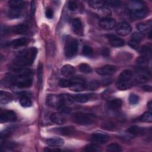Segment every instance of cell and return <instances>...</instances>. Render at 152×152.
<instances>
[{"label": "cell", "mask_w": 152, "mask_h": 152, "mask_svg": "<svg viewBox=\"0 0 152 152\" xmlns=\"http://www.w3.org/2000/svg\"><path fill=\"white\" fill-rule=\"evenodd\" d=\"M31 74L32 72L29 69L17 68L7 74L4 81H2L20 88L30 87L33 83Z\"/></svg>", "instance_id": "6da1fadb"}, {"label": "cell", "mask_w": 152, "mask_h": 152, "mask_svg": "<svg viewBox=\"0 0 152 152\" xmlns=\"http://www.w3.org/2000/svg\"><path fill=\"white\" fill-rule=\"evenodd\" d=\"M36 48H30L18 52L12 61V64L18 67H23L31 65L37 55Z\"/></svg>", "instance_id": "7a4b0ae2"}, {"label": "cell", "mask_w": 152, "mask_h": 152, "mask_svg": "<svg viewBox=\"0 0 152 152\" xmlns=\"http://www.w3.org/2000/svg\"><path fill=\"white\" fill-rule=\"evenodd\" d=\"M72 120L76 124L87 125L94 123L96 121V116L93 113H87L83 112H77L71 116Z\"/></svg>", "instance_id": "3957f363"}, {"label": "cell", "mask_w": 152, "mask_h": 152, "mask_svg": "<svg viewBox=\"0 0 152 152\" xmlns=\"http://www.w3.org/2000/svg\"><path fill=\"white\" fill-rule=\"evenodd\" d=\"M78 48V42L77 40L72 37L66 40L65 45L64 52L66 58L70 59L73 58L77 53Z\"/></svg>", "instance_id": "277c9868"}, {"label": "cell", "mask_w": 152, "mask_h": 152, "mask_svg": "<svg viewBox=\"0 0 152 152\" xmlns=\"http://www.w3.org/2000/svg\"><path fill=\"white\" fill-rule=\"evenodd\" d=\"M46 102L48 106L56 108L63 104L60 95L52 94H49L46 96Z\"/></svg>", "instance_id": "5b68a950"}, {"label": "cell", "mask_w": 152, "mask_h": 152, "mask_svg": "<svg viewBox=\"0 0 152 152\" xmlns=\"http://www.w3.org/2000/svg\"><path fill=\"white\" fill-rule=\"evenodd\" d=\"M132 28L130 24L126 21H123L119 23L116 30L117 34L121 36H125L129 34Z\"/></svg>", "instance_id": "8992f818"}, {"label": "cell", "mask_w": 152, "mask_h": 152, "mask_svg": "<svg viewBox=\"0 0 152 152\" xmlns=\"http://www.w3.org/2000/svg\"><path fill=\"white\" fill-rule=\"evenodd\" d=\"M109 136L103 132H94L91 137V141L97 144H103L107 142Z\"/></svg>", "instance_id": "52a82bcc"}, {"label": "cell", "mask_w": 152, "mask_h": 152, "mask_svg": "<svg viewBox=\"0 0 152 152\" xmlns=\"http://www.w3.org/2000/svg\"><path fill=\"white\" fill-rule=\"evenodd\" d=\"M137 81L144 82L148 81L151 77L150 71L145 67H140L137 71Z\"/></svg>", "instance_id": "ba28073f"}, {"label": "cell", "mask_w": 152, "mask_h": 152, "mask_svg": "<svg viewBox=\"0 0 152 152\" xmlns=\"http://www.w3.org/2000/svg\"><path fill=\"white\" fill-rule=\"evenodd\" d=\"M17 120V115L12 110H7L1 113L0 122L1 123L7 122H14Z\"/></svg>", "instance_id": "9c48e42d"}, {"label": "cell", "mask_w": 152, "mask_h": 152, "mask_svg": "<svg viewBox=\"0 0 152 152\" xmlns=\"http://www.w3.org/2000/svg\"><path fill=\"white\" fill-rule=\"evenodd\" d=\"M116 71L115 66L112 65H106L96 68V72L100 75H107L113 74Z\"/></svg>", "instance_id": "30bf717a"}, {"label": "cell", "mask_w": 152, "mask_h": 152, "mask_svg": "<svg viewBox=\"0 0 152 152\" xmlns=\"http://www.w3.org/2000/svg\"><path fill=\"white\" fill-rule=\"evenodd\" d=\"M116 21L114 19L109 17L103 18L99 22L100 26L106 30H110L116 26Z\"/></svg>", "instance_id": "8fae6325"}, {"label": "cell", "mask_w": 152, "mask_h": 152, "mask_svg": "<svg viewBox=\"0 0 152 152\" xmlns=\"http://www.w3.org/2000/svg\"><path fill=\"white\" fill-rule=\"evenodd\" d=\"M148 14V10L145 8H142L140 10L130 11L131 17L134 20H140L142 19L147 17Z\"/></svg>", "instance_id": "7c38bea8"}, {"label": "cell", "mask_w": 152, "mask_h": 152, "mask_svg": "<svg viewBox=\"0 0 152 152\" xmlns=\"http://www.w3.org/2000/svg\"><path fill=\"white\" fill-rule=\"evenodd\" d=\"M107 37L110 45L113 47H121L124 45V40L115 35L109 34Z\"/></svg>", "instance_id": "4fadbf2b"}, {"label": "cell", "mask_w": 152, "mask_h": 152, "mask_svg": "<svg viewBox=\"0 0 152 152\" xmlns=\"http://www.w3.org/2000/svg\"><path fill=\"white\" fill-rule=\"evenodd\" d=\"M122 100L119 99H115L113 100H110L107 102V106L108 109L110 110L116 111L121 109L122 106Z\"/></svg>", "instance_id": "5bb4252c"}, {"label": "cell", "mask_w": 152, "mask_h": 152, "mask_svg": "<svg viewBox=\"0 0 152 152\" xmlns=\"http://www.w3.org/2000/svg\"><path fill=\"white\" fill-rule=\"evenodd\" d=\"M61 74L65 77H70L74 75L75 72V68L69 64H66L62 66L61 69Z\"/></svg>", "instance_id": "9a60e30c"}, {"label": "cell", "mask_w": 152, "mask_h": 152, "mask_svg": "<svg viewBox=\"0 0 152 152\" xmlns=\"http://www.w3.org/2000/svg\"><path fill=\"white\" fill-rule=\"evenodd\" d=\"M53 131L63 135H71L73 134L75 132L74 129L72 126H65L62 128H55Z\"/></svg>", "instance_id": "2e32d148"}, {"label": "cell", "mask_w": 152, "mask_h": 152, "mask_svg": "<svg viewBox=\"0 0 152 152\" xmlns=\"http://www.w3.org/2000/svg\"><path fill=\"white\" fill-rule=\"evenodd\" d=\"M46 142L48 145L55 147H61L64 144V140L62 138L59 137H55L47 139Z\"/></svg>", "instance_id": "e0dca14e"}, {"label": "cell", "mask_w": 152, "mask_h": 152, "mask_svg": "<svg viewBox=\"0 0 152 152\" xmlns=\"http://www.w3.org/2000/svg\"><path fill=\"white\" fill-rule=\"evenodd\" d=\"M72 26L73 30L75 34L78 35H81L83 33V26L82 23L80 18H75L72 22Z\"/></svg>", "instance_id": "ac0fdd59"}, {"label": "cell", "mask_w": 152, "mask_h": 152, "mask_svg": "<svg viewBox=\"0 0 152 152\" xmlns=\"http://www.w3.org/2000/svg\"><path fill=\"white\" fill-rule=\"evenodd\" d=\"M50 121L56 124H64L66 122V118L61 113H53L50 116Z\"/></svg>", "instance_id": "d6986e66"}, {"label": "cell", "mask_w": 152, "mask_h": 152, "mask_svg": "<svg viewBox=\"0 0 152 152\" xmlns=\"http://www.w3.org/2000/svg\"><path fill=\"white\" fill-rule=\"evenodd\" d=\"M8 6L11 9L20 10L26 5V2L21 0H11L8 2Z\"/></svg>", "instance_id": "ffe728a7"}, {"label": "cell", "mask_w": 152, "mask_h": 152, "mask_svg": "<svg viewBox=\"0 0 152 152\" xmlns=\"http://www.w3.org/2000/svg\"><path fill=\"white\" fill-rule=\"evenodd\" d=\"M151 21L149 20L147 22L140 23L136 25V27L141 33H148L151 30Z\"/></svg>", "instance_id": "44dd1931"}, {"label": "cell", "mask_w": 152, "mask_h": 152, "mask_svg": "<svg viewBox=\"0 0 152 152\" xmlns=\"http://www.w3.org/2000/svg\"><path fill=\"white\" fill-rule=\"evenodd\" d=\"M133 77L132 72L131 70L126 69L123 71L119 75L118 81H131Z\"/></svg>", "instance_id": "7402d4cb"}, {"label": "cell", "mask_w": 152, "mask_h": 152, "mask_svg": "<svg viewBox=\"0 0 152 152\" xmlns=\"http://www.w3.org/2000/svg\"><path fill=\"white\" fill-rule=\"evenodd\" d=\"M127 5H128V8L131 10V11L140 10L144 8L143 2L140 1H129Z\"/></svg>", "instance_id": "603a6c76"}, {"label": "cell", "mask_w": 152, "mask_h": 152, "mask_svg": "<svg viewBox=\"0 0 152 152\" xmlns=\"http://www.w3.org/2000/svg\"><path fill=\"white\" fill-rule=\"evenodd\" d=\"M28 27L26 24H20L14 26L12 28V32L17 34H23L27 33Z\"/></svg>", "instance_id": "cb8c5ba5"}, {"label": "cell", "mask_w": 152, "mask_h": 152, "mask_svg": "<svg viewBox=\"0 0 152 152\" xmlns=\"http://www.w3.org/2000/svg\"><path fill=\"white\" fill-rule=\"evenodd\" d=\"M127 132L134 135H142L144 133V129L137 126H131L126 130Z\"/></svg>", "instance_id": "d4e9b609"}, {"label": "cell", "mask_w": 152, "mask_h": 152, "mask_svg": "<svg viewBox=\"0 0 152 152\" xmlns=\"http://www.w3.org/2000/svg\"><path fill=\"white\" fill-rule=\"evenodd\" d=\"M69 88L74 91L78 92L82 91L86 89V84L83 82L76 81L69 87Z\"/></svg>", "instance_id": "484cf974"}, {"label": "cell", "mask_w": 152, "mask_h": 152, "mask_svg": "<svg viewBox=\"0 0 152 152\" xmlns=\"http://www.w3.org/2000/svg\"><path fill=\"white\" fill-rule=\"evenodd\" d=\"M26 43H27V40L24 37L18 38L11 42V45L14 48H17L23 46L25 45Z\"/></svg>", "instance_id": "4316f807"}, {"label": "cell", "mask_w": 152, "mask_h": 152, "mask_svg": "<svg viewBox=\"0 0 152 152\" xmlns=\"http://www.w3.org/2000/svg\"><path fill=\"white\" fill-rule=\"evenodd\" d=\"M83 150L87 152H99L100 151V148L98 144L93 143L86 145Z\"/></svg>", "instance_id": "83f0119b"}, {"label": "cell", "mask_w": 152, "mask_h": 152, "mask_svg": "<svg viewBox=\"0 0 152 152\" xmlns=\"http://www.w3.org/2000/svg\"><path fill=\"white\" fill-rule=\"evenodd\" d=\"M132 86L131 81H117L116 86L118 89L124 90L129 88Z\"/></svg>", "instance_id": "f1b7e54d"}, {"label": "cell", "mask_w": 152, "mask_h": 152, "mask_svg": "<svg viewBox=\"0 0 152 152\" xmlns=\"http://www.w3.org/2000/svg\"><path fill=\"white\" fill-rule=\"evenodd\" d=\"M11 94L1 91L0 94V101L1 104H6L12 100Z\"/></svg>", "instance_id": "f546056e"}, {"label": "cell", "mask_w": 152, "mask_h": 152, "mask_svg": "<svg viewBox=\"0 0 152 152\" xmlns=\"http://www.w3.org/2000/svg\"><path fill=\"white\" fill-rule=\"evenodd\" d=\"M60 96H61L63 104H65V105L70 104H72L74 102L73 96H72L69 94H60Z\"/></svg>", "instance_id": "4dcf8cb0"}, {"label": "cell", "mask_w": 152, "mask_h": 152, "mask_svg": "<svg viewBox=\"0 0 152 152\" xmlns=\"http://www.w3.org/2000/svg\"><path fill=\"white\" fill-rule=\"evenodd\" d=\"M106 151L108 152H120L122 151V147L119 144L113 142L107 146Z\"/></svg>", "instance_id": "1f68e13d"}, {"label": "cell", "mask_w": 152, "mask_h": 152, "mask_svg": "<svg viewBox=\"0 0 152 152\" xmlns=\"http://www.w3.org/2000/svg\"><path fill=\"white\" fill-rule=\"evenodd\" d=\"M20 103L21 106L24 107H30L32 104L31 99L27 96H23L20 99Z\"/></svg>", "instance_id": "d6a6232c"}, {"label": "cell", "mask_w": 152, "mask_h": 152, "mask_svg": "<svg viewBox=\"0 0 152 152\" xmlns=\"http://www.w3.org/2000/svg\"><path fill=\"white\" fill-rule=\"evenodd\" d=\"M141 53L142 54V56L145 57L147 59L151 57V48L150 46H144L141 49Z\"/></svg>", "instance_id": "836d02e7"}, {"label": "cell", "mask_w": 152, "mask_h": 152, "mask_svg": "<svg viewBox=\"0 0 152 152\" xmlns=\"http://www.w3.org/2000/svg\"><path fill=\"white\" fill-rule=\"evenodd\" d=\"M74 101L79 103H86L89 100V97L87 94H77L73 96Z\"/></svg>", "instance_id": "e575fe53"}, {"label": "cell", "mask_w": 152, "mask_h": 152, "mask_svg": "<svg viewBox=\"0 0 152 152\" xmlns=\"http://www.w3.org/2000/svg\"><path fill=\"white\" fill-rule=\"evenodd\" d=\"M79 70L81 72L84 74H90L92 72V69L89 65L86 63L81 64L79 66Z\"/></svg>", "instance_id": "d590c367"}, {"label": "cell", "mask_w": 152, "mask_h": 152, "mask_svg": "<svg viewBox=\"0 0 152 152\" xmlns=\"http://www.w3.org/2000/svg\"><path fill=\"white\" fill-rule=\"evenodd\" d=\"M139 120L141 122H152V116H151V112H146L144 114H142Z\"/></svg>", "instance_id": "8d00e7d4"}, {"label": "cell", "mask_w": 152, "mask_h": 152, "mask_svg": "<svg viewBox=\"0 0 152 152\" xmlns=\"http://www.w3.org/2000/svg\"><path fill=\"white\" fill-rule=\"evenodd\" d=\"M8 17L11 19H14L19 18L21 15V12L18 10L11 9L7 13Z\"/></svg>", "instance_id": "74e56055"}, {"label": "cell", "mask_w": 152, "mask_h": 152, "mask_svg": "<svg viewBox=\"0 0 152 152\" xmlns=\"http://www.w3.org/2000/svg\"><path fill=\"white\" fill-rule=\"evenodd\" d=\"M102 127L106 130L108 131H113L116 128V125L115 123L110 122V121H107V122H104L102 125Z\"/></svg>", "instance_id": "f35d334b"}, {"label": "cell", "mask_w": 152, "mask_h": 152, "mask_svg": "<svg viewBox=\"0 0 152 152\" xmlns=\"http://www.w3.org/2000/svg\"><path fill=\"white\" fill-rule=\"evenodd\" d=\"M75 81L66 80V79H61L59 81V85L62 88L70 87Z\"/></svg>", "instance_id": "ab89813d"}, {"label": "cell", "mask_w": 152, "mask_h": 152, "mask_svg": "<svg viewBox=\"0 0 152 152\" xmlns=\"http://www.w3.org/2000/svg\"><path fill=\"white\" fill-rule=\"evenodd\" d=\"M37 80L39 86L40 87L43 81V65L40 63L37 68Z\"/></svg>", "instance_id": "60d3db41"}, {"label": "cell", "mask_w": 152, "mask_h": 152, "mask_svg": "<svg viewBox=\"0 0 152 152\" xmlns=\"http://www.w3.org/2000/svg\"><path fill=\"white\" fill-rule=\"evenodd\" d=\"M88 4L91 7L94 9L100 8L102 7L103 5L104 4V1H98V0H93L88 2Z\"/></svg>", "instance_id": "b9f144b4"}, {"label": "cell", "mask_w": 152, "mask_h": 152, "mask_svg": "<svg viewBox=\"0 0 152 152\" xmlns=\"http://www.w3.org/2000/svg\"><path fill=\"white\" fill-rule=\"evenodd\" d=\"M86 84V89L91 90L97 89L100 86V83L97 81H92Z\"/></svg>", "instance_id": "7bdbcfd3"}, {"label": "cell", "mask_w": 152, "mask_h": 152, "mask_svg": "<svg viewBox=\"0 0 152 152\" xmlns=\"http://www.w3.org/2000/svg\"><path fill=\"white\" fill-rule=\"evenodd\" d=\"M121 2L118 0H107L104 1V4L111 7H118L121 5Z\"/></svg>", "instance_id": "ee69618b"}, {"label": "cell", "mask_w": 152, "mask_h": 152, "mask_svg": "<svg viewBox=\"0 0 152 152\" xmlns=\"http://www.w3.org/2000/svg\"><path fill=\"white\" fill-rule=\"evenodd\" d=\"M82 53L84 56H91L93 54V49L90 46H87V45H85L83 48Z\"/></svg>", "instance_id": "f6af8a7d"}, {"label": "cell", "mask_w": 152, "mask_h": 152, "mask_svg": "<svg viewBox=\"0 0 152 152\" xmlns=\"http://www.w3.org/2000/svg\"><path fill=\"white\" fill-rule=\"evenodd\" d=\"M142 34L139 32H134L131 35V40L135 41L137 42H140L142 39Z\"/></svg>", "instance_id": "bcb514c9"}, {"label": "cell", "mask_w": 152, "mask_h": 152, "mask_svg": "<svg viewBox=\"0 0 152 152\" xmlns=\"http://www.w3.org/2000/svg\"><path fill=\"white\" fill-rule=\"evenodd\" d=\"M129 102L131 104H136L139 102V97L135 94H131L129 96Z\"/></svg>", "instance_id": "7dc6e473"}, {"label": "cell", "mask_w": 152, "mask_h": 152, "mask_svg": "<svg viewBox=\"0 0 152 152\" xmlns=\"http://www.w3.org/2000/svg\"><path fill=\"white\" fill-rule=\"evenodd\" d=\"M78 8L77 3L74 1H69L68 2V8L72 11H75Z\"/></svg>", "instance_id": "c3c4849f"}, {"label": "cell", "mask_w": 152, "mask_h": 152, "mask_svg": "<svg viewBox=\"0 0 152 152\" xmlns=\"http://www.w3.org/2000/svg\"><path fill=\"white\" fill-rule=\"evenodd\" d=\"M58 109L59 112H61L62 113H68L70 112L71 109L69 107H68L65 104H62L60 106L58 107Z\"/></svg>", "instance_id": "681fc988"}, {"label": "cell", "mask_w": 152, "mask_h": 152, "mask_svg": "<svg viewBox=\"0 0 152 152\" xmlns=\"http://www.w3.org/2000/svg\"><path fill=\"white\" fill-rule=\"evenodd\" d=\"M128 45L131 48H133L134 49H137L138 48V47H139V43L135 41H134V40H132L131 39L128 42Z\"/></svg>", "instance_id": "f907efd6"}, {"label": "cell", "mask_w": 152, "mask_h": 152, "mask_svg": "<svg viewBox=\"0 0 152 152\" xmlns=\"http://www.w3.org/2000/svg\"><path fill=\"white\" fill-rule=\"evenodd\" d=\"M45 15L46 18L49 19H51L53 17V11L50 8H48L45 11Z\"/></svg>", "instance_id": "816d5d0a"}, {"label": "cell", "mask_w": 152, "mask_h": 152, "mask_svg": "<svg viewBox=\"0 0 152 152\" xmlns=\"http://www.w3.org/2000/svg\"><path fill=\"white\" fill-rule=\"evenodd\" d=\"M36 10V4H35V1H31V5H30V11H31V13L32 14H33L35 12Z\"/></svg>", "instance_id": "f5cc1de1"}, {"label": "cell", "mask_w": 152, "mask_h": 152, "mask_svg": "<svg viewBox=\"0 0 152 152\" xmlns=\"http://www.w3.org/2000/svg\"><path fill=\"white\" fill-rule=\"evenodd\" d=\"M102 53L104 56H107L109 55V50L107 48H104L102 51Z\"/></svg>", "instance_id": "db71d44e"}, {"label": "cell", "mask_w": 152, "mask_h": 152, "mask_svg": "<svg viewBox=\"0 0 152 152\" xmlns=\"http://www.w3.org/2000/svg\"><path fill=\"white\" fill-rule=\"evenodd\" d=\"M45 151H61L60 149L59 148H46L44 150Z\"/></svg>", "instance_id": "11a10c76"}, {"label": "cell", "mask_w": 152, "mask_h": 152, "mask_svg": "<svg viewBox=\"0 0 152 152\" xmlns=\"http://www.w3.org/2000/svg\"><path fill=\"white\" fill-rule=\"evenodd\" d=\"M142 88L145 90V91H151V87L150 86H147V85H145L142 87Z\"/></svg>", "instance_id": "9f6ffc18"}, {"label": "cell", "mask_w": 152, "mask_h": 152, "mask_svg": "<svg viewBox=\"0 0 152 152\" xmlns=\"http://www.w3.org/2000/svg\"><path fill=\"white\" fill-rule=\"evenodd\" d=\"M147 107L148 108V109L151 111V101H149L148 103H147Z\"/></svg>", "instance_id": "6f0895ef"}]
</instances>
